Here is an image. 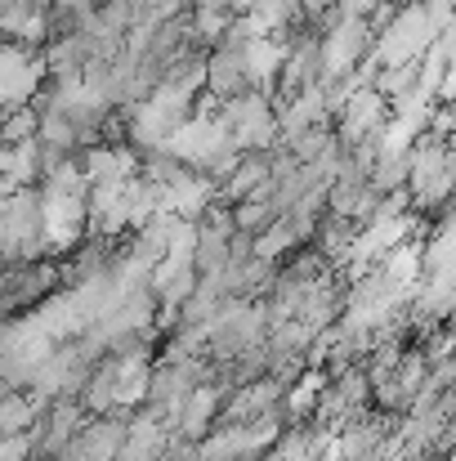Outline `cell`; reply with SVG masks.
<instances>
[{
	"mask_svg": "<svg viewBox=\"0 0 456 461\" xmlns=\"http://www.w3.org/2000/svg\"><path fill=\"white\" fill-rule=\"evenodd\" d=\"M255 23H260V32H269V36H291L304 18V5L300 0H251V9H246Z\"/></svg>",
	"mask_w": 456,
	"mask_h": 461,
	"instance_id": "obj_7",
	"label": "cell"
},
{
	"mask_svg": "<svg viewBox=\"0 0 456 461\" xmlns=\"http://www.w3.org/2000/svg\"><path fill=\"white\" fill-rule=\"evenodd\" d=\"M219 122L228 126L233 149L242 153H260V149H278L282 144V117H278V99H269V90H246L237 99L215 104Z\"/></svg>",
	"mask_w": 456,
	"mask_h": 461,
	"instance_id": "obj_2",
	"label": "cell"
},
{
	"mask_svg": "<svg viewBox=\"0 0 456 461\" xmlns=\"http://www.w3.org/2000/svg\"><path fill=\"white\" fill-rule=\"evenodd\" d=\"M246 90H260L246 50H237V45H215L210 59H206V95H210L215 104H224V99H237V95H246Z\"/></svg>",
	"mask_w": 456,
	"mask_h": 461,
	"instance_id": "obj_4",
	"label": "cell"
},
{
	"mask_svg": "<svg viewBox=\"0 0 456 461\" xmlns=\"http://www.w3.org/2000/svg\"><path fill=\"white\" fill-rule=\"evenodd\" d=\"M108 0H54V9L58 14H67V18H85V14H94V9H103Z\"/></svg>",
	"mask_w": 456,
	"mask_h": 461,
	"instance_id": "obj_8",
	"label": "cell"
},
{
	"mask_svg": "<svg viewBox=\"0 0 456 461\" xmlns=\"http://www.w3.org/2000/svg\"><path fill=\"white\" fill-rule=\"evenodd\" d=\"M4 193H18V188H36L49 170L45 161V140H22V144H4Z\"/></svg>",
	"mask_w": 456,
	"mask_h": 461,
	"instance_id": "obj_5",
	"label": "cell"
},
{
	"mask_svg": "<svg viewBox=\"0 0 456 461\" xmlns=\"http://www.w3.org/2000/svg\"><path fill=\"white\" fill-rule=\"evenodd\" d=\"M45 81H49V59H45V50L9 41L4 63H0V95H4V113L31 108V104H36V95L45 90Z\"/></svg>",
	"mask_w": 456,
	"mask_h": 461,
	"instance_id": "obj_3",
	"label": "cell"
},
{
	"mask_svg": "<svg viewBox=\"0 0 456 461\" xmlns=\"http://www.w3.org/2000/svg\"><path fill=\"white\" fill-rule=\"evenodd\" d=\"M380 202H385V188H376L371 179H335L331 184V211L353 215L362 224H371L380 215Z\"/></svg>",
	"mask_w": 456,
	"mask_h": 461,
	"instance_id": "obj_6",
	"label": "cell"
},
{
	"mask_svg": "<svg viewBox=\"0 0 456 461\" xmlns=\"http://www.w3.org/2000/svg\"><path fill=\"white\" fill-rule=\"evenodd\" d=\"M0 238H4V265H27L49 251V229H45V197L36 188L4 193V215H0Z\"/></svg>",
	"mask_w": 456,
	"mask_h": 461,
	"instance_id": "obj_1",
	"label": "cell"
},
{
	"mask_svg": "<svg viewBox=\"0 0 456 461\" xmlns=\"http://www.w3.org/2000/svg\"><path fill=\"white\" fill-rule=\"evenodd\" d=\"M452 5H456V0H452Z\"/></svg>",
	"mask_w": 456,
	"mask_h": 461,
	"instance_id": "obj_10",
	"label": "cell"
},
{
	"mask_svg": "<svg viewBox=\"0 0 456 461\" xmlns=\"http://www.w3.org/2000/svg\"><path fill=\"white\" fill-rule=\"evenodd\" d=\"M188 5H192V0H188Z\"/></svg>",
	"mask_w": 456,
	"mask_h": 461,
	"instance_id": "obj_9",
	"label": "cell"
}]
</instances>
